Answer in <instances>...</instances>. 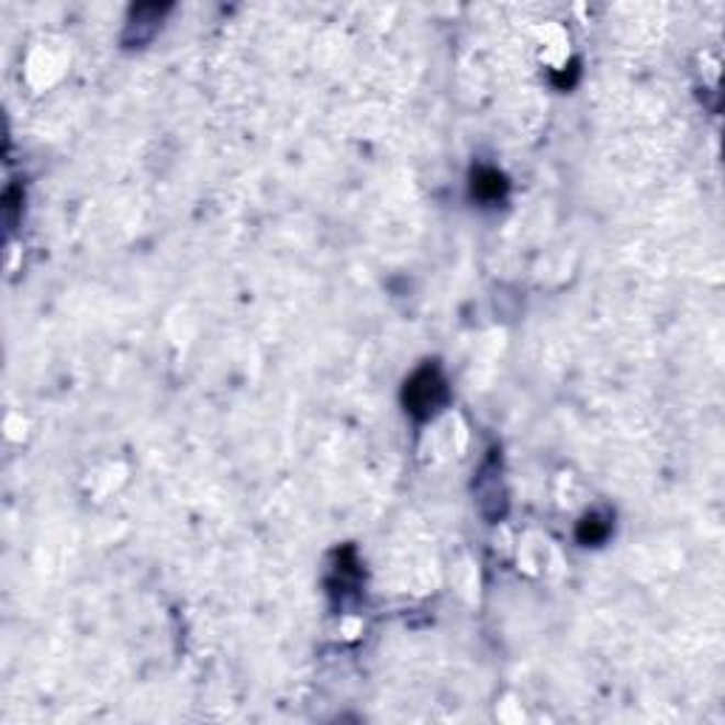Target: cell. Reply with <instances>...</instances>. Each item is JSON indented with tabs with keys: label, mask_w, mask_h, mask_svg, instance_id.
Wrapping results in <instances>:
<instances>
[{
	"label": "cell",
	"mask_w": 725,
	"mask_h": 725,
	"mask_svg": "<svg viewBox=\"0 0 725 725\" xmlns=\"http://www.w3.org/2000/svg\"><path fill=\"white\" fill-rule=\"evenodd\" d=\"M445 400V380L437 369L425 366L423 371H416L411 377L409 389H405V405L411 414L428 416L443 405Z\"/></svg>",
	"instance_id": "obj_1"
}]
</instances>
